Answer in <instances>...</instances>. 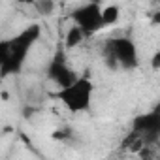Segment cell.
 <instances>
[{
  "label": "cell",
  "mask_w": 160,
  "mask_h": 160,
  "mask_svg": "<svg viewBox=\"0 0 160 160\" xmlns=\"http://www.w3.org/2000/svg\"><path fill=\"white\" fill-rule=\"evenodd\" d=\"M40 27L30 25L13 38L0 42V77H8L21 72L32 45L40 40Z\"/></svg>",
  "instance_id": "1"
},
{
  "label": "cell",
  "mask_w": 160,
  "mask_h": 160,
  "mask_svg": "<svg viewBox=\"0 0 160 160\" xmlns=\"http://www.w3.org/2000/svg\"><path fill=\"white\" fill-rule=\"evenodd\" d=\"M92 92H94V85L89 77L79 75L75 81L66 87V89H58L57 92H53V98L62 102V106L72 111V113H81L87 111L91 108L92 102Z\"/></svg>",
  "instance_id": "2"
},
{
  "label": "cell",
  "mask_w": 160,
  "mask_h": 160,
  "mask_svg": "<svg viewBox=\"0 0 160 160\" xmlns=\"http://www.w3.org/2000/svg\"><path fill=\"white\" fill-rule=\"evenodd\" d=\"M36 10H38L42 15H49V13L55 10V4H53V2H38V4H36Z\"/></svg>",
  "instance_id": "9"
},
{
  "label": "cell",
  "mask_w": 160,
  "mask_h": 160,
  "mask_svg": "<svg viewBox=\"0 0 160 160\" xmlns=\"http://www.w3.org/2000/svg\"><path fill=\"white\" fill-rule=\"evenodd\" d=\"M72 19L75 23V27L83 32L85 38H91L98 30L104 28V25H102V8L96 2H89V4L79 6L72 13Z\"/></svg>",
  "instance_id": "4"
},
{
  "label": "cell",
  "mask_w": 160,
  "mask_h": 160,
  "mask_svg": "<svg viewBox=\"0 0 160 160\" xmlns=\"http://www.w3.org/2000/svg\"><path fill=\"white\" fill-rule=\"evenodd\" d=\"M119 15H121V10H119V6H115V4L102 8V25H104V27L115 25V23L119 21Z\"/></svg>",
  "instance_id": "8"
},
{
  "label": "cell",
  "mask_w": 160,
  "mask_h": 160,
  "mask_svg": "<svg viewBox=\"0 0 160 160\" xmlns=\"http://www.w3.org/2000/svg\"><path fill=\"white\" fill-rule=\"evenodd\" d=\"M158 66H160V51H156V53L152 55V68L156 70Z\"/></svg>",
  "instance_id": "10"
},
{
  "label": "cell",
  "mask_w": 160,
  "mask_h": 160,
  "mask_svg": "<svg viewBox=\"0 0 160 160\" xmlns=\"http://www.w3.org/2000/svg\"><path fill=\"white\" fill-rule=\"evenodd\" d=\"M132 132L141 136L145 143L156 145L158 134H160V113H158V109L143 113V115H138L132 121Z\"/></svg>",
  "instance_id": "6"
},
{
  "label": "cell",
  "mask_w": 160,
  "mask_h": 160,
  "mask_svg": "<svg viewBox=\"0 0 160 160\" xmlns=\"http://www.w3.org/2000/svg\"><path fill=\"white\" fill-rule=\"evenodd\" d=\"M85 40V36H83V32L79 30L75 25L66 32V38H64V47L66 49H73V47H77V45H81V42Z\"/></svg>",
  "instance_id": "7"
},
{
  "label": "cell",
  "mask_w": 160,
  "mask_h": 160,
  "mask_svg": "<svg viewBox=\"0 0 160 160\" xmlns=\"http://www.w3.org/2000/svg\"><path fill=\"white\" fill-rule=\"evenodd\" d=\"M104 58L111 70H117V68L134 70L139 64L138 47L134 40L128 36H117V38L108 40L104 47Z\"/></svg>",
  "instance_id": "3"
},
{
  "label": "cell",
  "mask_w": 160,
  "mask_h": 160,
  "mask_svg": "<svg viewBox=\"0 0 160 160\" xmlns=\"http://www.w3.org/2000/svg\"><path fill=\"white\" fill-rule=\"evenodd\" d=\"M47 75H49L51 81H55L60 89L70 87L75 79L79 77V75L75 73V70L68 66L66 55H64V47H58V49H57L55 57L51 58V62H49V66H47Z\"/></svg>",
  "instance_id": "5"
}]
</instances>
